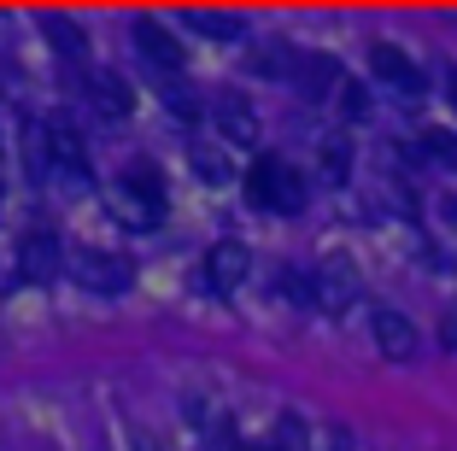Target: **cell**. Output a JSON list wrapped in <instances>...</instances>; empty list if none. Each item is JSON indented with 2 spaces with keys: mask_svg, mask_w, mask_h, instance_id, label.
<instances>
[{
  "mask_svg": "<svg viewBox=\"0 0 457 451\" xmlns=\"http://www.w3.org/2000/svg\"><path fill=\"white\" fill-rule=\"evenodd\" d=\"M340 112H346V123H363L370 118V94L358 82H340Z\"/></svg>",
  "mask_w": 457,
  "mask_h": 451,
  "instance_id": "e0dca14e",
  "label": "cell"
},
{
  "mask_svg": "<svg viewBox=\"0 0 457 451\" xmlns=\"http://www.w3.org/2000/svg\"><path fill=\"white\" fill-rule=\"evenodd\" d=\"M422 146H428V153L445 164V171H457V135H445V129H428V135H422Z\"/></svg>",
  "mask_w": 457,
  "mask_h": 451,
  "instance_id": "ac0fdd59",
  "label": "cell"
},
{
  "mask_svg": "<svg viewBox=\"0 0 457 451\" xmlns=\"http://www.w3.org/2000/svg\"><path fill=\"white\" fill-rule=\"evenodd\" d=\"M212 118H217V129H223L228 141H253V135H258V123H253V112H246L241 94H217V100H212Z\"/></svg>",
  "mask_w": 457,
  "mask_h": 451,
  "instance_id": "7c38bea8",
  "label": "cell"
},
{
  "mask_svg": "<svg viewBox=\"0 0 457 451\" xmlns=\"http://www.w3.org/2000/svg\"><path fill=\"white\" fill-rule=\"evenodd\" d=\"M370 77H381L399 100H422V94H428L422 65L404 54V47H393V41H376V47H370Z\"/></svg>",
  "mask_w": 457,
  "mask_h": 451,
  "instance_id": "277c9868",
  "label": "cell"
},
{
  "mask_svg": "<svg viewBox=\"0 0 457 451\" xmlns=\"http://www.w3.org/2000/svg\"><path fill=\"white\" fill-rule=\"evenodd\" d=\"M294 82H299V94L323 100L328 88H340V65H335L328 54H299V59H294Z\"/></svg>",
  "mask_w": 457,
  "mask_h": 451,
  "instance_id": "8fae6325",
  "label": "cell"
},
{
  "mask_svg": "<svg viewBox=\"0 0 457 451\" xmlns=\"http://www.w3.org/2000/svg\"><path fill=\"white\" fill-rule=\"evenodd\" d=\"M246 199L270 217H294V212H305V176L287 159L264 153V159H253V171H246Z\"/></svg>",
  "mask_w": 457,
  "mask_h": 451,
  "instance_id": "6da1fadb",
  "label": "cell"
},
{
  "mask_svg": "<svg viewBox=\"0 0 457 451\" xmlns=\"http://www.w3.org/2000/svg\"><path fill=\"white\" fill-rule=\"evenodd\" d=\"M129 41H135V54L147 59L153 77H176V71H182V41H176L170 29L159 24V18H135Z\"/></svg>",
  "mask_w": 457,
  "mask_h": 451,
  "instance_id": "52a82bcc",
  "label": "cell"
},
{
  "mask_svg": "<svg viewBox=\"0 0 457 451\" xmlns=\"http://www.w3.org/2000/svg\"><path fill=\"white\" fill-rule=\"evenodd\" d=\"M270 451H311V434L299 416H282L276 422V434H270Z\"/></svg>",
  "mask_w": 457,
  "mask_h": 451,
  "instance_id": "2e32d148",
  "label": "cell"
},
{
  "mask_svg": "<svg viewBox=\"0 0 457 451\" xmlns=\"http://www.w3.org/2000/svg\"><path fill=\"white\" fill-rule=\"evenodd\" d=\"M47 176H65L71 188H88L95 182V164L82 153V135L71 123H47Z\"/></svg>",
  "mask_w": 457,
  "mask_h": 451,
  "instance_id": "8992f818",
  "label": "cell"
},
{
  "mask_svg": "<svg viewBox=\"0 0 457 451\" xmlns=\"http://www.w3.org/2000/svg\"><path fill=\"white\" fill-rule=\"evenodd\" d=\"M317 164H323V176H328V182H346V146H340V141H328Z\"/></svg>",
  "mask_w": 457,
  "mask_h": 451,
  "instance_id": "d6986e66",
  "label": "cell"
},
{
  "mask_svg": "<svg viewBox=\"0 0 457 451\" xmlns=\"http://www.w3.org/2000/svg\"><path fill=\"white\" fill-rule=\"evenodd\" d=\"M88 106L100 112L106 123H118V118H129V106H135V94H129V82L123 77H112V71H88Z\"/></svg>",
  "mask_w": 457,
  "mask_h": 451,
  "instance_id": "30bf717a",
  "label": "cell"
},
{
  "mask_svg": "<svg viewBox=\"0 0 457 451\" xmlns=\"http://www.w3.org/2000/svg\"><path fill=\"white\" fill-rule=\"evenodd\" d=\"M294 47H282V41H264V47H253V71L258 77H294Z\"/></svg>",
  "mask_w": 457,
  "mask_h": 451,
  "instance_id": "5bb4252c",
  "label": "cell"
},
{
  "mask_svg": "<svg viewBox=\"0 0 457 451\" xmlns=\"http://www.w3.org/2000/svg\"><path fill=\"white\" fill-rule=\"evenodd\" d=\"M370 334H376V352H381L387 363H411V358H417V346H422L417 322L399 317V311H387V305L370 311Z\"/></svg>",
  "mask_w": 457,
  "mask_h": 451,
  "instance_id": "ba28073f",
  "label": "cell"
},
{
  "mask_svg": "<svg viewBox=\"0 0 457 451\" xmlns=\"http://www.w3.org/2000/svg\"><path fill=\"white\" fill-rule=\"evenodd\" d=\"M41 29H47V41H54V54L65 59V65H88V36H82L71 18H41Z\"/></svg>",
  "mask_w": 457,
  "mask_h": 451,
  "instance_id": "4fadbf2b",
  "label": "cell"
},
{
  "mask_svg": "<svg viewBox=\"0 0 457 451\" xmlns=\"http://www.w3.org/2000/svg\"><path fill=\"white\" fill-rule=\"evenodd\" d=\"M246 270H253L246 240H217V246H205V258H200V288L205 293H235L246 281Z\"/></svg>",
  "mask_w": 457,
  "mask_h": 451,
  "instance_id": "5b68a950",
  "label": "cell"
},
{
  "mask_svg": "<svg viewBox=\"0 0 457 451\" xmlns=\"http://www.w3.org/2000/svg\"><path fill=\"white\" fill-rule=\"evenodd\" d=\"M71 276H77L88 293H100V299H118V293H129V288H135V264H129V258H118V253H95V246L71 258Z\"/></svg>",
  "mask_w": 457,
  "mask_h": 451,
  "instance_id": "3957f363",
  "label": "cell"
},
{
  "mask_svg": "<svg viewBox=\"0 0 457 451\" xmlns=\"http://www.w3.org/2000/svg\"><path fill=\"white\" fill-rule=\"evenodd\" d=\"M445 100H452V112H457V71H445Z\"/></svg>",
  "mask_w": 457,
  "mask_h": 451,
  "instance_id": "ffe728a7",
  "label": "cell"
},
{
  "mask_svg": "<svg viewBox=\"0 0 457 451\" xmlns=\"http://www.w3.org/2000/svg\"><path fill=\"white\" fill-rule=\"evenodd\" d=\"M135 451H159V446H153V439H147V434H135Z\"/></svg>",
  "mask_w": 457,
  "mask_h": 451,
  "instance_id": "44dd1931",
  "label": "cell"
},
{
  "mask_svg": "<svg viewBox=\"0 0 457 451\" xmlns=\"http://www.w3.org/2000/svg\"><path fill=\"white\" fill-rule=\"evenodd\" d=\"M188 24L212 41H241V18L235 13H188Z\"/></svg>",
  "mask_w": 457,
  "mask_h": 451,
  "instance_id": "9a60e30c",
  "label": "cell"
},
{
  "mask_svg": "<svg viewBox=\"0 0 457 451\" xmlns=\"http://www.w3.org/2000/svg\"><path fill=\"white\" fill-rule=\"evenodd\" d=\"M59 264H65V253H59V235H54V229H29V235L18 240V270H24L29 281L59 276Z\"/></svg>",
  "mask_w": 457,
  "mask_h": 451,
  "instance_id": "9c48e42d",
  "label": "cell"
},
{
  "mask_svg": "<svg viewBox=\"0 0 457 451\" xmlns=\"http://www.w3.org/2000/svg\"><path fill=\"white\" fill-rule=\"evenodd\" d=\"M112 217L123 229H159L164 223V188L153 176V164H135L112 182Z\"/></svg>",
  "mask_w": 457,
  "mask_h": 451,
  "instance_id": "7a4b0ae2",
  "label": "cell"
}]
</instances>
